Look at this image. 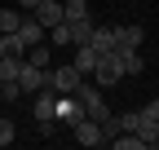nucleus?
<instances>
[{
  "label": "nucleus",
  "mask_w": 159,
  "mask_h": 150,
  "mask_svg": "<svg viewBox=\"0 0 159 150\" xmlns=\"http://www.w3.org/2000/svg\"><path fill=\"white\" fill-rule=\"evenodd\" d=\"M18 40H22V44L31 49V44H40V40H49V31L40 27V22H35L31 13H22V22H18Z\"/></svg>",
  "instance_id": "nucleus-6"
},
{
  "label": "nucleus",
  "mask_w": 159,
  "mask_h": 150,
  "mask_svg": "<svg viewBox=\"0 0 159 150\" xmlns=\"http://www.w3.org/2000/svg\"><path fill=\"white\" fill-rule=\"evenodd\" d=\"M22 22V9H0V31H18Z\"/></svg>",
  "instance_id": "nucleus-17"
},
{
  "label": "nucleus",
  "mask_w": 159,
  "mask_h": 150,
  "mask_svg": "<svg viewBox=\"0 0 159 150\" xmlns=\"http://www.w3.org/2000/svg\"><path fill=\"white\" fill-rule=\"evenodd\" d=\"M35 5H40V0H18V9H22V13H31Z\"/></svg>",
  "instance_id": "nucleus-21"
},
{
  "label": "nucleus",
  "mask_w": 159,
  "mask_h": 150,
  "mask_svg": "<svg viewBox=\"0 0 159 150\" xmlns=\"http://www.w3.org/2000/svg\"><path fill=\"white\" fill-rule=\"evenodd\" d=\"M49 80H44V66H31V62H22V71H18V88H22V97H31L35 88H44Z\"/></svg>",
  "instance_id": "nucleus-5"
},
{
  "label": "nucleus",
  "mask_w": 159,
  "mask_h": 150,
  "mask_svg": "<svg viewBox=\"0 0 159 150\" xmlns=\"http://www.w3.org/2000/svg\"><path fill=\"white\" fill-rule=\"evenodd\" d=\"M27 62H31V66H44V71H49V62H53V44H49V40L31 44V49H27Z\"/></svg>",
  "instance_id": "nucleus-11"
},
{
  "label": "nucleus",
  "mask_w": 159,
  "mask_h": 150,
  "mask_svg": "<svg viewBox=\"0 0 159 150\" xmlns=\"http://www.w3.org/2000/svg\"><path fill=\"white\" fill-rule=\"evenodd\" d=\"M71 133H75V141H80V146H111V141H106V133H102V124H97V119H80V124L71 128Z\"/></svg>",
  "instance_id": "nucleus-3"
},
{
  "label": "nucleus",
  "mask_w": 159,
  "mask_h": 150,
  "mask_svg": "<svg viewBox=\"0 0 159 150\" xmlns=\"http://www.w3.org/2000/svg\"><path fill=\"white\" fill-rule=\"evenodd\" d=\"M31 18H35L44 31H53L57 22H62V0H40V5L31 9Z\"/></svg>",
  "instance_id": "nucleus-4"
},
{
  "label": "nucleus",
  "mask_w": 159,
  "mask_h": 150,
  "mask_svg": "<svg viewBox=\"0 0 159 150\" xmlns=\"http://www.w3.org/2000/svg\"><path fill=\"white\" fill-rule=\"evenodd\" d=\"M18 141V128H13V119H0V146H13Z\"/></svg>",
  "instance_id": "nucleus-19"
},
{
  "label": "nucleus",
  "mask_w": 159,
  "mask_h": 150,
  "mask_svg": "<svg viewBox=\"0 0 159 150\" xmlns=\"http://www.w3.org/2000/svg\"><path fill=\"white\" fill-rule=\"evenodd\" d=\"M49 44H53V49H62V44H71V31H66V18H62V22H57V27L49 31Z\"/></svg>",
  "instance_id": "nucleus-18"
},
{
  "label": "nucleus",
  "mask_w": 159,
  "mask_h": 150,
  "mask_svg": "<svg viewBox=\"0 0 159 150\" xmlns=\"http://www.w3.org/2000/svg\"><path fill=\"white\" fill-rule=\"evenodd\" d=\"M142 115H146V119H150V124H159V97H155V102H146V106H142Z\"/></svg>",
  "instance_id": "nucleus-20"
},
{
  "label": "nucleus",
  "mask_w": 159,
  "mask_h": 150,
  "mask_svg": "<svg viewBox=\"0 0 159 150\" xmlns=\"http://www.w3.org/2000/svg\"><path fill=\"white\" fill-rule=\"evenodd\" d=\"M93 80H97V88H111V84H119V80H124L111 53H97V66H93Z\"/></svg>",
  "instance_id": "nucleus-2"
},
{
  "label": "nucleus",
  "mask_w": 159,
  "mask_h": 150,
  "mask_svg": "<svg viewBox=\"0 0 159 150\" xmlns=\"http://www.w3.org/2000/svg\"><path fill=\"white\" fill-rule=\"evenodd\" d=\"M93 66H97V49L93 44H75V71L80 75H93Z\"/></svg>",
  "instance_id": "nucleus-10"
},
{
  "label": "nucleus",
  "mask_w": 159,
  "mask_h": 150,
  "mask_svg": "<svg viewBox=\"0 0 159 150\" xmlns=\"http://www.w3.org/2000/svg\"><path fill=\"white\" fill-rule=\"evenodd\" d=\"M0 58H27V44L18 40V31H0Z\"/></svg>",
  "instance_id": "nucleus-8"
},
{
  "label": "nucleus",
  "mask_w": 159,
  "mask_h": 150,
  "mask_svg": "<svg viewBox=\"0 0 159 150\" xmlns=\"http://www.w3.org/2000/svg\"><path fill=\"white\" fill-rule=\"evenodd\" d=\"M62 18H66V22H75V18H93V13H89V0H62Z\"/></svg>",
  "instance_id": "nucleus-13"
},
{
  "label": "nucleus",
  "mask_w": 159,
  "mask_h": 150,
  "mask_svg": "<svg viewBox=\"0 0 159 150\" xmlns=\"http://www.w3.org/2000/svg\"><path fill=\"white\" fill-rule=\"evenodd\" d=\"M22 62H27V58H0V84H5V80H18Z\"/></svg>",
  "instance_id": "nucleus-16"
},
{
  "label": "nucleus",
  "mask_w": 159,
  "mask_h": 150,
  "mask_svg": "<svg viewBox=\"0 0 159 150\" xmlns=\"http://www.w3.org/2000/svg\"><path fill=\"white\" fill-rule=\"evenodd\" d=\"M97 53H111L115 49V27H93V40H89Z\"/></svg>",
  "instance_id": "nucleus-12"
},
{
  "label": "nucleus",
  "mask_w": 159,
  "mask_h": 150,
  "mask_svg": "<svg viewBox=\"0 0 159 150\" xmlns=\"http://www.w3.org/2000/svg\"><path fill=\"white\" fill-rule=\"evenodd\" d=\"M142 40H146V31L142 27H115V49H142Z\"/></svg>",
  "instance_id": "nucleus-7"
},
{
  "label": "nucleus",
  "mask_w": 159,
  "mask_h": 150,
  "mask_svg": "<svg viewBox=\"0 0 159 150\" xmlns=\"http://www.w3.org/2000/svg\"><path fill=\"white\" fill-rule=\"evenodd\" d=\"M111 146H115V150H146L137 133H115V137H111Z\"/></svg>",
  "instance_id": "nucleus-15"
},
{
  "label": "nucleus",
  "mask_w": 159,
  "mask_h": 150,
  "mask_svg": "<svg viewBox=\"0 0 159 150\" xmlns=\"http://www.w3.org/2000/svg\"><path fill=\"white\" fill-rule=\"evenodd\" d=\"M93 18H75V22H66V31H71V44H89L93 40Z\"/></svg>",
  "instance_id": "nucleus-9"
},
{
  "label": "nucleus",
  "mask_w": 159,
  "mask_h": 150,
  "mask_svg": "<svg viewBox=\"0 0 159 150\" xmlns=\"http://www.w3.org/2000/svg\"><path fill=\"white\" fill-rule=\"evenodd\" d=\"M44 80H49L53 93H75V84L84 80V75L75 71V62H66V66H49V71H44Z\"/></svg>",
  "instance_id": "nucleus-1"
},
{
  "label": "nucleus",
  "mask_w": 159,
  "mask_h": 150,
  "mask_svg": "<svg viewBox=\"0 0 159 150\" xmlns=\"http://www.w3.org/2000/svg\"><path fill=\"white\" fill-rule=\"evenodd\" d=\"M137 137H142V146H159V124H150L142 115V124H137Z\"/></svg>",
  "instance_id": "nucleus-14"
}]
</instances>
